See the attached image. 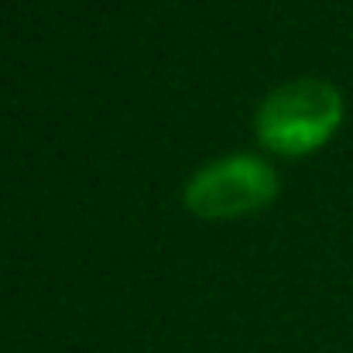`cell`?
Instances as JSON below:
<instances>
[{"label": "cell", "instance_id": "cell-1", "mask_svg": "<svg viewBox=\"0 0 353 353\" xmlns=\"http://www.w3.org/2000/svg\"><path fill=\"white\" fill-rule=\"evenodd\" d=\"M343 117V97L326 79H292L274 86L254 117L261 144L281 154H305L319 148Z\"/></svg>", "mask_w": 353, "mask_h": 353}, {"label": "cell", "instance_id": "cell-2", "mask_svg": "<svg viewBox=\"0 0 353 353\" xmlns=\"http://www.w3.org/2000/svg\"><path fill=\"white\" fill-rule=\"evenodd\" d=\"M278 192V175L254 154H234L203 165L185 185V206L199 216H240L261 210Z\"/></svg>", "mask_w": 353, "mask_h": 353}]
</instances>
